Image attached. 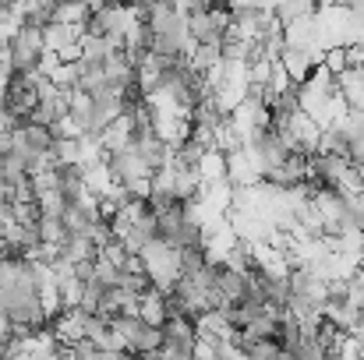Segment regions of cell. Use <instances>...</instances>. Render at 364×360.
Listing matches in <instances>:
<instances>
[{
    "mask_svg": "<svg viewBox=\"0 0 364 360\" xmlns=\"http://www.w3.org/2000/svg\"><path fill=\"white\" fill-rule=\"evenodd\" d=\"M336 89L347 103V110H364V64H347L340 75H336Z\"/></svg>",
    "mask_w": 364,
    "mask_h": 360,
    "instance_id": "3",
    "label": "cell"
},
{
    "mask_svg": "<svg viewBox=\"0 0 364 360\" xmlns=\"http://www.w3.org/2000/svg\"><path fill=\"white\" fill-rule=\"evenodd\" d=\"M184 11H188V32H191L195 46L223 50L227 32H230V11L209 7V4H188Z\"/></svg>",
    "mask_w": 364,
    "mask_h": 360,
    "instance_id": "1",
    "label": "cell"
},
{
    "mask_svg": "<svg viewBox=\"0 0 364 360\" xmlns=\"http://www.w3.org/2000/svg\"><path fill=\"white\" fill-rule=\"evenodd\" d=\"M43 64H46V39H43V28L21 25V28L11 36L7 67H11L14 75H32V71H43Z\"/></svg>",
    "mask_w": 364,
    "mask_h": 360,
    "instance_id": "2",
    "label": "cell"
}]
</instances>
